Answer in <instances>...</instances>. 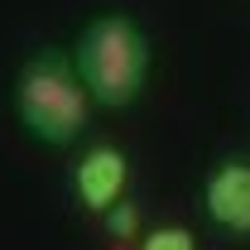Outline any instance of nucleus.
<instances>
[{"mask_svg": "<svg viewBox=\"0 0 250 250\" xmlns=\"http://www.w3.org/2000/svg\"><path fill=\"white\" fill-rule=\"evenodd\" d=\"M125 183H130V159L116 149V145H92L87 154L77 159V168H72V188H77V202L96 212V217H106L116 202H121Z\"/></svg>", "mask_w": 250, "mask_h": 250, "instance_id": "7ed1b4c3", "label": "nucleus"}, {"mask_svg": "<svg viewBox=\"0 0 250 250\" xmlns=\"http://www.w3.org/2000/svg\"><path fill=\"white\" fill-rule=\"evenodd\" d=\"M140 250H197V241L183 226H159L149 236H140Z\"/></svg>", "mask_w": 250, "mask_h": 250, "instance_id": "39448f33", "label": "nucleus"}, {"mask_svg": "<svg viewBox=\"0 0 250 250\" xmlns=\"http://www.w3.org/2000/svg\"><path fill=\"white\" fill-rule=\"evenodd\" d=\"M106 226H111V236H121V241H135V226H140V212H135L130 202H116V207L106 212Z\"/></svg>", "mask_w": 250, "mask_h": 250, "instance_id": "423d86ee", "label": "nucleus"}, {"mask_svg": "<svg viewBox=\"0 0 250 250\" xmlns=\"http://www.w3.org/2000/svg\"><path fill=\"white\" fill-rule=\"evenodd\" d=\"M15 111L34 140L43 145H72L87 130L92 92L77 72V62L62 53H34L15 77Z\"/></svg>", "mask_w": 250, "mask_h": 250, "instance_id": "f03ea898", "label": "nucleus"}, {"mask_svg": "<svg viewBox=\"0 0 250 250\" xmlns=\"http://www.w3.org/2000/svg\"><path fill=\"white\" fill-rule=\"evenodd\" d=\"M202 212L231 236H250V164L226 159L202 183Z\"/></svg>", "mask_w": 250, "mask_h": 250, "instance_id": "20e7f679", "label": "nucleus"}, {"mask_svg": "<svg viewBox=\"0 0 250 250\" xmlns=\"http://www.w3.org/2000/svg\"><path fill=\"white\" fill-rule=\"evenodd\" d=\"M72 62L96 106L121 111L145 92L149 77V39L130 15H96L72 43Z\"/></svg>", "mask_w": 250, "mask_h": 250, "instance_id": "f257e3e1", "label": "nucleus"}]
</instances>
